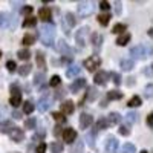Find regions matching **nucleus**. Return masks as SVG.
Returning <instances> with one entry per match:
<instances>
[{
  "label": "nucleus",
  "mask_w": 153,
  "mask_h": 153,
  "mask_svg": "<svg viewBox=\"0 0 153 153\" xmlns=\"http://www.w3.org/2000/svg\"><path fill=\"white\" fill-rule=\"evenodd\" d=\"M40 38H42V43L46 46H51L54 43V38H55V26L52 23H45L43 26L40 28Z\"/></svg>",
  "instance_id": "nucleus-1"
},
{
  "label": "nucleus",
  "mask_w": 153,
  "mask_h": 153,
  "mask_svg": "<svg viewBox=\"0 0 153 153\" xmlns=\"http://www.w3.org/2000/svg\"><path fill=\"white\" fill-rule=\"evenodd\" d=\"M152 54V48L150 46H144V45H136L130 49V55L136 60H143V58H147L150 57Z\"/></svg>",
  "instance_id": "nucleus-2"
},
{
  "label": "nucleus",
  "mask_w": 153,
  "mask_h": 153,
  "mask_svg": "<svg viewBox=\"0 0 153 153\" xmlns=\"http://www.w3.org/2000/svg\"><path fill=\"white\" fill-rule=\"evenodd\" d=\"M95 3L94 2H80L78 6H76V11H78V16L80 17H87V16H91L92 12H94V6Z\"/></svg>",
  "instance_id": "nucleus-3"
},
{
  "label": "nucleus",
  "mask_w": 153,
  "mask_h": 153,
  "mask_svg": "<svg viewBox=\"0 0 153 153\" xmlns=\"http://www.w3.org/2000/svg\"><path fill=\"white\" fill-rule=\"evenodd\" d=\"M14 28L16 26V20L12 19V16L11 14H8V12H0V28H3V29H6V28Z\"/></svg>",
  "instance_id": "nucleus-4"
},
{
  "label": "nucleus",
  "mask_w": 153,
  "mask_h": 153,
  "mask_svg": "<svg viewBox=\"0 0 153 153\" xmlns=\"http://www.w3.org/2000/svg\"><path fill=\"white\" fill-rule=\"evenodd\" d=\"M87 34H89V28H87V26H83V28H80L78 31L75 32V42H76V45H78L80 48H83V46L86 45V37H87Z\"/></svg>",
  "instance_id": "nucleus-5"
},
{
  "label": "nucleus",
  "mask_w": 153,
  "mask_h": 153,
  "mask_svg": "<svg viewBox=\"0 0 153 153\" xmlns=\"http://www.w3.org/2000/svg\"><path fill=\"white\" fill-rule=\"evenodd\" d=\"M100 65H101V58L97 57V55H92V57H89V58L84 60V66L87 68V71H91V72H94L95 69H98Z\"/></svg>",
  "instance_id": "nucleus-6"
},
{
  "label": "nucleus",
  "mask_w": 153,
  "mask_h": 153,
  "mask_svg": "<svg viewBox=\"0 0 153 153\" xmlns=\"http://www.w3.org/2000/svg\"><path fill=\"white\" fill-rule=\"evenodd\" d=\"M8 135L11 136V139L14 143H22L23 139H25V132L22 129H19V127H14V129H12Z\"/></svg>",
  "instance_id": "nucleus-7"
},
{
  "label": "nucleus",
  "mask_w": 153,
  "mask_h": 153,
  "mask_svg": "<svg viewBox=\"0 0 153 153\" xmlns=\"http://www.w3.org/2000/svg\"><path fill=\"white\" fill-rule=\"evenodd\" d=\"M118 150V139L115 136H109L106 141V152L107 153H117Z\"/></svg>",
  "instance_id": "nucleus-8"
},
{
  "label": "nucleus",
  "mask_w": 153,
  "mask_h": 153,
  "mask_svg": "<svg viewBox=\"0 0 153 153\" xmlns=\"http://www.w3.org/2000/svg\"><path fill=\"white\" fill-rule=\"evenodd\" d=\"M63 139H65V143H68V144H74L75 139H76V132L74 129H65L63 130Z\"/></svg>",
  "instance_id": "nucleus-9"
},
{
  "label": "nucleus",
  "mask_w": 153,
  "mask_h": 153,
  "mask_svg": "<svg viewBox=\"0 0 153 153\" xmlns=\"http://www.w3.org/2000/svg\"><path fill=\"white\" fill-rule=\"evenodd\" d=\"M107 80H109V74L104 72V71H100V72L95 75V78H94L95 84H98V86H104V84L107 83Z\"/></svg>",
  "instance_id": "nucleus-10"
},
{
  "label": "nucleus",
  "mask_w": 153,
  "mask_h": 153,
  "mask_svg": "<svg viewBox=\"0 0 153 153\" xmlns=\"http://www.w3.org/2000/svg\"><path fill=\"white\" fill-rule=\"evenodd\" d=\"M94 123V118H92V115H89V113H83L81 117H80V127L83 130H86L89 126H91Z\"/></svg>",
  "instance_id": "nucleus-11"
},
{
  "label": "nucleus",
  "mask_w": 153,
  "mask_h": 153,
  "mask_svg": "<svg viewBox=\"0 0 153 153\" xmlns=\"http://www.w3.org/2000/svg\"><path fill=\"white\" fill-rule=\"evenodd\" d=\"M74 110H75V106H74V101H65V103L61 104V113L63 115H71V113H74Z\"/></svg>",
  "instance_id": "nucleus-12"
},
{
  "label": "nucleus",
  "mask_w": 153,
  "mask_h": 153,
  "mask_svg": "<svg viewBox=\"0 0 153 153\" xmlns=\"http://www.w3.org/2000/svg\"><path fill=\"white\" fill-rule=\"evenodd\" d=\"M57 48H58V51L61 52V55H68V57H71V54H72V49L68 46V43H66L65 40H60Z\"/></svg>",
  "instance_id": "nucleus-13"
},
{
  "label": "nucleus",
  "mask_w": 153,
  "mask_h": 153,
  "mask_svg": "<svg viewBox=\"0 0 153 153\" xmlns=\"http://www.w3.org/2000/svg\"><path fill=\"white\" fill-rule=\"evenodd\" d=\"M35 61H37V66L40 68L42 71L46 69V60H45V54L42 52V51H37V54H35Z\"/></svg>",
  "instance_id": "nucleus-14"
},
{
  "label": "nucleus",
  "mask_w": 153,
  "mask_h": 153,
  "mask_svg": "<svg viewBox=\"0 0 153 153\" xmlns=\"http://www.w3.org/2000/svg\"><path fill=\"white\" fill-rule=\"evenodd\" d=\"M49 107H51V101H49V98L43 97V98L38 100V103H37V109L40 110V112H46Z\"/></svg>",
  "instance_id": "nucleus-15"
},
{
  "label": "nucleus",
  "mask_w": 153,
  "mask_h": 153,
  "mask_svg": "<svg viewBox=\"0 0 153 153\" xmlns=\"http://www.w3.org/2000/svg\"><path fill=\"white\" fill-rule=\"evenodd\" d=\"M86 86V78H78V80H75L72 84H71V91L75 94V92H78L80 89H83Z\"/></svg>",
  "instance_id": "nucleus-16"
},
{
  "label": "nucleus",
  "mask_w": 153,
  "mask_h": 153,
  "mask_svg": "<svg viewBox=\"0 0 153 153\" xmlns=\"http://www.w3.org/2000/svg\"><path fill=\"white\" fill-rule=\"evenodd\" d=\"M38 17H40L43 22H48V20H51V17H52V11H51L49 8H42L40 11H38Z\"/></svg>",
  "instance_id": "nucleus-17"
},
{
  "label": "nucleus",
  "mask_w": 153,
  "mask_h": 153,
  "mask_svg": "<svg viewBox=\"0 0 153 153\" xmlns=\"http://www.w3.org/2000/svg\"><path fill=\"white\" fill-rule=\"evenodd\" d=\"M83 150H84V143L81 139H75V143L71 149V153H83Z\"/></svg>",
  "instance_id": "nucleus-18"
},
{
  "label": "nucleus",
  "mask_w": 153,
  "mask_h": 153,
  "mask_svg": "<svg viewBox=\"0 0 153 153\" xmlns=\"http://www.w3.org/2000/svg\"><path fill=\"white\" fill-rule=\"evenodd\" d=\"M121 121V115L118 113V112H110L109 115H107V123L112 126V124H118Z\"/></svg>",
  "instance_id": "nucleus-19"
},
{
  "label": "nucleus",
  "mask_w": 153,
  "mask_h": 153,
  "mask_svg": "<svg viewBox=\"0 0 153 153\" xmlns=\"http://www.w3.org/2000/svg\"><path fill=\"white\" fill-rule=\"evenodd\" d=\"M129 42H130V34H129V32H124V34H121V35L118 37L117 45H118V46H126Z\"/></svg>",
  "instance_id": "nucleus-20"
},
{
  "label": "nucleus",
  "mask_w": 153,
  "mask_h": 153,
  "mask_svg": "<svg viewBox=\"0 0 153 153\" xmlns=\"http://www.w3.org/2000/svg\"><path fill=\"white\" fill-rule=\"evenodd\" d=\"M80 72H81V68L76 66V65H74V66H71V68L66 71V75L69 76V78H74V76L80 75Z\"/></svg>",
  "instance_id": "nucleus-21"
},
{
  "label": "nucleus",
  "mask_w": 153,
  "mask_h": 153,
  "mask_svg": "<svg viewBox=\"0 0 153 153\" xmlns=\"http://www.w3.org/2000/svg\"><path fill=\"white\" fill-rule=\"evenodd\" d=\"M14 124H12V121H5L0 124V132H3V133H9L12 129H14Z\"/></svg>",
  "instance_id": "nucleus-22"
},
{
  "label": "nucleus",
  "mask_w": 153,
  "mask_h": 153,
  "mask_svg": "<svg viewBox=\"0 0 153 153\" xmlns=\"http://www.w3.org/2000/svg\"><path fill=\"white\" fill-rule=\"evenodd\" d=\"M101 43H103V35L98 34V32L92 34V45H94V48H100Z\"/></svg>",
  "instance_id": "nucleus-23"
},
{
  "label": "nucleus",
  "mask_w": 153,
  "mask_h": 153,
  "mask_svg": "<svg viewBox=\"0 0 153 153\" xmlns=\"http://www.w3.org/2000/svg\"><path fill=\"white\" fill-rule=\"evenodd\" d=\"M133 66H135V63H133V60H121V68H123V71H132L133 69Z\"/></svg>",
  "instance_id": "nucleus-24"
},
{
  "label": "nucleus",
  "mask_w": 153,
  "mask_h": 153,
  "mask_svg": "<svg viewBox=\"0 0 153 153\" xmlns=\"http://www.w3.org/2000/svg\"><path fill=\"white\" fill-rule=\"evenodd\" d=\"M23 45L25 46H31V45H34L35 43V35H32V34H26L23 37Z\"/></svg>",
  "instance_id": "nucleus-25"
},
{
  "label": "nucleus",
  "mask_w": 153,
  "mask_h": 153,
  "mask_svg": "<svg viewBox=\"0 0 153 153\" xmlns=\"http://www.w3.org/2000/svg\"><path fill=\"white\" fill-rule=\"evenodd\" d=\"M126 29H127V26H126L124 23H117V25L112 28V32H115V34H124Z\"/></svg>",
  "instance_id": "nucleus-26"
},
{
  "label": "nucleus",
  "mask_w": 153,
  "mask_h": 153,
  "mask_svg": "<svg viewBox=\"0 0 153 153\" xmlns=\"http://www.w3.org/2000/svg\"><path fill=\"white\" fill-rule=\"evenodd\" d=\"M121 153H136V149H135L133 144L126 143V144L123 146V149H121Z\"/></svg>",
  "instance_id": "nucleus-27"
},
{
  "label": "nucleus",
  "mask_w": 153,
  "mask_h": 153,
  "mask_svg": "<svg viewBox=\"0 0 153 153\" xmlns=\"http://www.w3.org/2000/svg\"><path fill=\"white\" fill-rule=\"evenodd\" d=\"M97 97H98L97 89H95V87H89V89H87V95H86V98H87L89 101H94Z\"/></svg>",
  "instance_id": "nucleus-28"
},
{
  "label": "nucleus",
  "mask_w": 153,
  "mask_h": 153,
  "mask_svg": "<svg viewBox=\"0 0 153 153\" xmlns=\"http://www.w3.org/2000/svg\"><path fill=\"white\" fill-rule=\"evenodd\" d=\"M35 126H37V120L35 118H28V120H25V129H35Z\"/></svg>",
  "instance_id": "nucleus-29"
},
{
  "label": "nucleus",
  "mask_w": 153,
  "mask_h": 153,
  "mask_svg": "<svg viewBox=\"0 0 153 153\" xmlns=\"http://www.w3.org/2000/svg\"><path fill=\"white\" fill-rule=\"evenodd\" d=\"M9 104H11L12 107H17V106H20V104H22V95H14V97H11V100H9Z\"/></svg>",
  "instance_id": "nucleus-30"
},
{
  "label": "nucleus",
  "mask_w": 153,
  "mask_h": 153,
  "mask_svg": "<svg viewBox=\"0 0 153 153\" xmlns=\"http://www.w3.org/2000/svg\"><path fill=\"white\" fill-rule=\"evenodd\" d=\"M107 126H109V123H107V120L106 118H100L98 121H97V129L98 130H104V129H107Z\"/></svg>",
  "instance_id": "nucleus-31"
},
{
  "label": "nucleus",
  "mask_w": 153,
  "mask_h": 153,
  "mask_svg": "<svg viewBox=\"0 0 153 153\" xmlns=\"http://www.w3.org/2000/svg\"><path fill=\"white\" fill-rule=\"evenodd\" d=\"M35 25H37V19L35 17H28V19H25V22H23L25 28H32V26H35Z\"/></svg>",
  "instance_id": "nucleus-32"
},
{
  "label": "nucleus",
  "mask_w": 153,
  "mask_h": 153,
  "mask_svg": "<svg viewBox=\"0 0 153 153\" xmlns=\"http://www.w3.org/2000/svg\"><path fill=\"white\" fill-rule=\"evenodd\" d=\"M141 103H143L141 98H139L138 95H135V97H132V98H130L129 106H130V107H139V106H141Z\"/></svg>",
  "instance_id": "nucleus-33"
},
{
  "label": "nucleus",
  "mask_w": 153,
  "mask_h": 153,
  "mask_svg": "<svg viewBox=\"0 0 153 153\" xmlns=\"http://www.w3.org/2000/svg\"><path fill=\"white\" fill-rule=\"evenodd\" d=\"M126 120L129 121V123H138V120H139V115L136 113V112H129L126 115Z\"/></svg>",
  "instance_id": "nucleus-34"
},
{
  "label": "nucleus",
  "mask_w": 153,
  "mask_h": 153,
  "mask_svg": "<svg viewBox=\"0 0 153 153\" xmlns=\"http://www.w3.org/2000/svg\"><path fill=\"white\" fill-rule=\"evenodd\" d=\"M66 20H68V25L71 28H74L76 25V17L74 16V12H68V14H66Z\"/></svg>",
  "instance_id": "nucleus-35"
},
{
  "label": "nucleus",
  "mask_w": 153,
  "mask_h": 153,
  "mask_svg": "<svg viewBox=\"0 0 153 153\" xmlns=\"http://www.w3.org/2000/svg\"><path fill=\"white\" fill-rule=\"evenodd\" d=\"M34 109H35V106L31 103V101H25V104H23V112H25V113L29 115V113L34 112Z\"/></svg>",
  "instance_id": "nucleus-36"
},
{
  "label": "nucleus",
  "mask_w": 153,
  "mask_h": 153,
  "mask_svg": "<svg viewBox=\"0 0 153 153\" xmlns=\"http://www.w3.org/2000/svg\"><path fill=\"white\" fill-rule=\"evenodd\" d=\"M107 98L109 100H121L123 98V92H120V91H110L107 94Z\"/></svg>",
  "instance_id": "nucleus-37"
},
{
  "label": "nucleus",
  "mask_w": 153,
  "mask_h": 153,
  "mask_svg": "<svg viewBox=\"0 0 153 153\" xmlns=\"http://www.w3.org/2000/svg\"><path fill=\"white\" fill-rule=\"evenodd\" d=\"M17 57L20 58V60H28L29 57H31V52L28 49H20L19 52H17Z\"/></svg>",
  "instance_id": "nucleus-38"
},
{
  "label": "nucleus",
  "mask_w": 153,
  "mask_h": 153,
  "mask_svg": "<svg viewBox=\"0 0 153 153\" xmlns=\"http://www.w3.org/2000/svg\"><path fill=\"white\" fill-rule=\"evenodd\" d=\"M29 72H31V65H23V66L19 68V74H20L22 76L29 75Z\"/></svg>",
  "instance_id": "nucleus-39"
},
{
  "label": "nucleus",
  "mask_w": 153,
  "mask_h": 153,
  "mask_svg": "<svg viewBox=\"0 0 153 153\" xmlns=\"http://www.w3.org/2000/svg\"><path fill=\"white\" fill-rule=\"evenodd\" d=\"M109 20H110V16L109 14H100L98 16V22H100V25H103V26H107Z\"/></svg>",
  "instance_id": "nucleus-40"
},
{
  "label": "nucleus",
  "mask_w": 153,
  "mask_h": 153,
  "mask_svg": "<svg viewBox=\"0 0 153 153\" xmlns=\"http://www.w3.org/2000/svg\"><path fill=\"white\" fill-rule=\"evenodd\" d=\"M51 150H52V153H63V144L61 143H52L51 144Z\"/></svg>",
  "instance_id": "nucleus-41"
},
{
  "label": "nucleus",
  "mask_w": 153,
  "mask_h": 153,
  "mask_svg": "<svg viewBox=\"0 0 153 153\" xmlns=\"http://www.w3.org/2000/svg\"><path fill=\"white\" fill-rule=\"evenodd\" d=\"M45 81V74L43 72H40V74H35V76H34V83L38 86V84H42Z\"/></svg>",
  "instance_id": "nucleus-42"
},
{
  "label": "nucleus",
  "mask_w": 153,
  "mask_h": 153,
  "mask_svg": "<svg viewBox=\"0 0 153 153\" xmlns=\"http://www.w3.org/2000/svg\"><path fill=\"white\" fill-rule=\"evenodd\" d=\"M120 135L129 136V135H130V127H129V126H121V127H120Z\"/></svg>",
  "instance_id": "nucleus-43"
},
{
  "label": "nucleus",
  "mask_w": 153,
  "mask_h": 153,
  "mask_svg": "<svg viewBox=\"0 0 153 153\" xmlns=\"http://www.w3.org/2000/svg\"><path fill=\"white\" fill-rule=\"evenodd\" d=\"M60 81H61V78L58 75H54L52 78H51V81H49V86H52V87H55V86H58L60 84Z\"/></svg>",
  "instance_id": "nucleus-44"
},
{
  "label": "nucleus",
  "mask_w": 153,
  "mask_h": 153,
  "mask_svg": "<svg viewBox=\"0 0 153 153\" xmlns=\"http://www.w3.org/2000/svg\"><path fill=\"white\" fill-rule=\"evenodd\" d=\"M109 76H110V78H113V83L117 84V86H120V84H121V78H120V75H118V74L110 72V74H109Z\"/></svg>",
  "instance_id": "nucleus-45"
},
{
  "label": "nucleus",
  "mask_w": 153,
  "mask_h": 153,
  "mask_svg": "<svg viewBox=\"0 0 153 153\" xmlns=\"http://www.w3.org/2000/svg\"><path fill=\"white\" fill-rule=\"evenodd\" d=\"M6 68H8V71H9V72H14V71L17 69V65H16V61L9 60V61L6 63Z\"/></svg>",
  "instance_id": "nucleus-46"
},
{
  "label": "nucleus",
  "mask_w": 153,
  "mask_h": 153,
  "mask_svg": "<svg viewBox=\"0 0 153 153\" xmlns=\"http://www.w3.org/2000/svg\"><path fill=\"white\" fill-rule=\"evenodd\" d=\"M52 117H54L58 123H65V121H66V118L63 117V113H61V112H55V113L52 115Z\"/></svg>",
  "instance_id": "nucleus-47"
},
{
  "label": "nucleus",
  "mask_w": 153,
  "mask_h": 153,
  "mask_svg": "<svg viewBox=\"0 0 153 153\" xmlns=\"http://www.w3.org/2000/svg\"><path fill=\"white\" fill-rule=\"evenodd\" d=\"M86 141H87V144L91 146V147H95V144H94V135L92 133H87L86 135Z\"/></svg>",
  "instance_id": "nucleus-48"
},
{
  "label": "nucleus",
  "mask_w": 153,
  "mask_h": 153,
  "mask_svg": "<svg viewBox=\"0 0 153 153\" xmlns=\"http://www.w3.org/2000/svg\"><path fill=\"white\" fill-rule=\"evenodd\" d=\"M100 8H101V9H104V11H107V9L110 8V3L106 2V0H103V2H100Z\"/></svg>",
  "instance_id": "nucleus-49"
},
{
  "label": "nucleus",
  "mask_w": 153,
  "mask_h": 153,
  "mask_svg": "<svg viewBox=\"0 0 153 153\" xmlns=\"http://www.w3.org/2000/svg\"><path fill=\"white\" fill-rule=\"evenodd\" d=\"M11 97H14V95H20V89L17 86H11Z\"/></svg>",
  "instance_id": "nucleus-50"
},
{
  "label": "nucleus",
  "mask_w": 153,
  "mask_h": 153,
  "mask_svg": "<svg viewBox=\"0 0 153 153\" xmlns=\"http://www.w3.org/2000/svg\"><path fill=\"white\" fill-rule=\"evenodd\" d=\"M22 12L25 16H29L31 12H32V6H23V9H22Z\"/></svg>",
  "instance_id": "nucleus-51"
},
{
  "label": "nucleus",
  "mask_w": 153,
  "mask_h": 153,
  "mask_svg": "<svg viewBox=\"0 0 153 153\" xmlns=\"http://www.w3.org/2000/svg\"><path fill=\"white\" fill-rule=\"evenodd\" d=\"M46 147H48V146H46L45 143H42L40 146H38V147H37V153H45V150H46Z\"/></svg>",
  "instance_id": "nucleus-52"
},
{
  "label": "nucleus",
  "mask_w": 153,
  "mask_h": 153,
  "mask_svg": "<svg viewBox=\"0 0 153 153\" xmlns=\"http://www.w3.org/2000/svg\"><path fill=\"white\" fill-rule=\"evenodd\" d=\"M147 124H149V127H153V113L152 112L147 115Z\"/></svg>",
  "instance_id": "nucleus-53"
},
{
  "label": "nucleus",
  "mask_w": 153,
  "mask_h": 153,
  "mask_svg": "<svg viewBox=\"0 0 153 153\" xmlns=\"http://www.w3.org/2000/svg\"><path fill=\"white\" fill-rule=\"evenodd\" d=\"M65 95H66V92L63 91V89H60V91H57V94H55V98H57V100H60V98H63Z\"/></svg>",
  "instance_id": "nucleus-54"
},
{
  "label": "nucleus",
  "mask_w": 153,
  "mask_h": 153,
  "mask_svg": "<svg viewBox=\"0 0 153 153\" xmlns=\"http://www.w3.org/2000/svg\"><path fill=\"white\" fill-rule=\"evenodd\" d=\"M152 89H153V86H152V84H149V86L146 87V97H147V98H150V97H152Z\"/></svg>",
  "instance_id": "nucleus-55"
},
{
  "label": "nucleus",
  "mask_w": 153,
  "mask_h": 153,
  "mask_svg": "<svg viewBox=\"0 0 153 153\" xmlns=\"http://www.w3.org/2000/svg\"><path fill=\"white\" fill-rule=\"evenodd\" d=\"M115 6H117V8H115V11H117V14L120 16L121 14V2H115Z\"/></svg>",
  "instance_id": "nucleus-56"
},
{
  "label": "nucleus",
  "mask_w": 153,
  "mask_h": 153,
  "mask_svg": "<svg viewBox=\"0 0 153 153\" xmlns=\"http://www.w3.org/2000/svg\"><path fill=\"white\" fill-rule=\"evenodd\" d=\"M12 118H14V120H20V118H22V113L17 112V110H16V112H12Z\"/></svg>",
  "instance_id": "nucleus-57"
},
{
  "label": "nucleus",
  "mask_w": 153,
  "mask_h": 153,
  "mask_svg": "<svg viewBox=\"0 0 153 153\" xmlns=\"http://www.w3.org/2000/svg\"><path fill=\"white\" fill-rule=\"evenodd\" d=\"M144 74L149 75V76H152V66H147V68L144 69Z\"/></svg>",
  "instance_id": "nucleus-58"
},
{
  "label": "nucleus",
  "mask_w": 153,
  "mask_h": 153,
  "mask_svg": "<svg viewBox=\"0 0 153 153\" xmlns=\"http://www.w3.org/2000/svg\"><path fill=\"white\" fill-rule=\"evenodd\" d=\"M5 113H6V110H5V107H0V121L3 120V117H5Z\"/></svg>",
  "instance_id": "nucleus-59"
},
{
  "label": "nucleus",
  "mask_w": 153,
  "mask_h": 153,
  "mask_svg": "<svg viewBox=\"0 0 153 153\" xmlns=\"http://www.w3.org/2000/svg\"><path fill=\"white\" fill-rule=\"evenodd\" d=\"M43 136H45V132H40V133H38V135L35 133V135H34V139H42Z\"/></svg>",
  "instance_id": "nucleus-60"
},
{
  "label": "nucleus",
  "mask_w": 153,
  "mask_h": 153,
  "mask_svg": "<svg viewBox=\"0 0 153 153\" xmlns=\"http://www.w3.org/2000/svg\"><path fill=\"white\" fill-rule=\"evenodd\" d=\"M127 80H129V81H127V86H133V83H135V78H133V76H129Z\"/></svg>",
  "instance_id": "nucleus-61"
},
{
  "label": "nucleus",
  "mask_w": 153,
  "mask_h": 153,
  "mask_svg": "<svg viewBox=\"0 0 153 153\" xmlns=\"http://www.w3.org/2000/svg\"><path fill=\"white\" fill-rule=\"evenodd\" d=\"M55 135H60V127H55V130H54Z\"/></svg>",
  "instance_id": "nucleus-62"
},
{
  "label": "nucleus",
  "mask_w": 153,
  "mask_h": 153,
  "mask_svg": "<svg viewBox=\"0 0 153 153\" xmlns=\"http://www.w3.org/2000/svg\"><path fill=\"white\" fill-rule=\"evenodd\" d=\"M141 153H147V150H143V152H141Z\"/></svg>",
  "instance_id": "nucleus-63"
},
{
  "label": "nucleus",
  "mask_w": 153,
  "mask_h": 153,
  "mask_svg": "<svg viewBox=\"0 0 153 153\" xmlns=\"http://www.w3.org/2000/svg\"><path fill=\"white\" fill-rule=\"evenodd\" d=\"M0 57H2V51H0Z\"/></svg>",
  "instance_id": "nucleus-64"
}]
</instances>
